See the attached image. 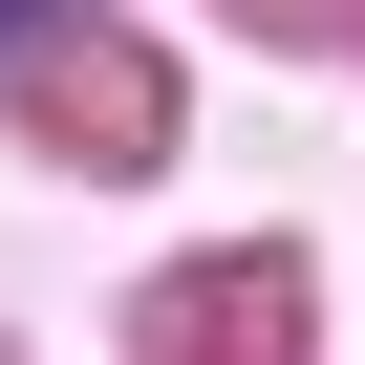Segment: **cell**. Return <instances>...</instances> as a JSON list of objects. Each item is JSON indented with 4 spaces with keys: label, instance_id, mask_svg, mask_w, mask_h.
<instances>
[{
    "label": "cell",
    "instance_id": "obj_1",
    "mask_svg": "<svg viewBox=\"0 0 365 365\" xmlns=\"http://www.w3.org/2000/svg\"><path fill=\"white\" fill-rule=\"evenodd\" d=\"M0 22H22V0H0Z\"/></svg>",
    "mask_w": 365,
    "mask_h": 365
}]
</instances>
